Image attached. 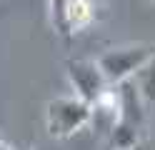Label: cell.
Returning <instances> with one entry per match:
<instances>
[{"label":"cell","mask_w":155,"mask_h":150,"mask_svg":"<svg viewBox=\"0 0 155 150\" xmlns=\"http://www.w3.org/2000/svg\"><path fill=\"white\" fill-rule=\"evenodd\" d=\"M148 3H155V0H148Z\"/></svg>","instance_id":"ba28073f"},{"label":"cell","mask_w":155,"mask_h":150,"mask_svg":"<svg viewBox=\"0 0 155 150\" xmlns=\"http://www.w3.org/2000/svg\"><path fill=\"white\" fill-rule=\"evenodd\" d=\"M50 25L63 40H73L95 23L93 0H50Z\"/></svg>","instance_id":"5b68a950"},{"label":"cell","mask_w":155,"mask_h":150,"mask_svg":"<svg viewBox=\"0 0 155 150\" xmlns=\"http://www.w3.org/2000/svg\"><path fill=\"white\" fill-rule=\"evenodd\" d=\"M0 150H15V148H10V145H8L3 138H0Z\"/></svg>","instance_id":"52a82bcc"},{"label":"cell","mask_w":155,"mask_h":150,"mask_svg":"<svg viewBox=\"0 0 155 150\" xmlns=\"http://www.w3.org/2000/svg\"><path fill=\"white\" fill-rule=\"evenodd\" d=\"M135 83H138V88H140V93H143V98L148 100V103H155V58L150 60L148 65H145L138 75L133 78Z\"/></svg>","instance_id":"8992f818"},{"label":"cell","mask_w":155,"mask_h":150,"mask_svg":"<svg viewBox=\"0 0 155 150\" xmlns=\"http://www.w3.org/2000/svg\"><path fill=\"white\" fill-rule=\"evenodd\" d=\"M93 113L95 108L78 95L53 98L45 105V130L50 138L65 140L75 135L78 130H83L88 123H93Z\"/></svg>","instance_id":"7a4b0ae2"},{"label":"cell","mask_w":155,"mask_h":150,"mask_svg":"<svg viewBox=\"0 0 155 150\" xmlns=\"http://www.w3.org/2000/svg\"><path fill=\"white\" fill-rule=\"evenodd\" d=\"M155 58V43H125L113 45L98 58L105 78L110 85H118L123 80H133L140 70Z\"/></svg>","instance_id":"3957f363"},{"label":"cell","mask_w":155,"mask_h":150,"mask_svg":"<svg viewBox=\"0 0 155 150\" xmlns=\"http://www.w3.org/2000/svg\"><path fill=\"white\" fill-rule=\"evenodd\" d=\"M135 150H143V148H135Z\"/></svg>","instance_id":"9c48e42d"},{"label":"cell","mask_w":155,"mask_h":150,"mask_svg":"<svg viewBox=\"0 0 155 150\" xmlns=\"http://www.w3.org/2000/svg\"><path fill=\"white\" fill-rule=\"evenodd\" d=\"M115 103H118V120L108 130V148L110 150H135L140 148V135L145 130V105L148 100L143 98L140 88L135 80H123L113 85Z\"/></svg>","instance_id":"6da1fadb"},{"label":"cell","mask_w":155,"mask_h":150,"mask_svg":"<svg viewBox=\"0 0 155 150\" xmlns=\"http://www.w3.org/2000/svg\"><path fill=\"white\" fill-rule=\"evenodd\" d=\"M65 75H68V83L73 88V95L88 100L90 105H95L113 88L110 80L105 78L100 63L90 60V58H70L65 63Z\"/></svg>","instance_id":"277c9868"}]
</instances>
